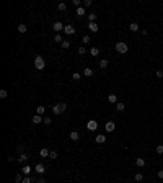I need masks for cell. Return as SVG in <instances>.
<instances>
[{"label":"cell","instance_id":"1","mask_svg":"<svg viewBox=\"0 0 163 183\" xmlns=\"http://www.w3.org/2000/svg\"><path fill=\"white\" fill-rule=\"evenodd\" d=\"M65 110H67L65 103H55V105L52 106V113H54V114H62Z\"/></svg>","mask_w":163,"mask_h":183},{"label":"cell","instance_id":"2","mask_svg":"<svg viewBox=\"0 0 163 183\" xmlns=\"http://www.w3.org/2000/svg\"><path fill=\"white\" fill-rule=\"evenodd\" d=\"M127 51H129L127 43H124V41H119V43H116V52H119V54H126Z\"/></svg>","mask_w":163,"mask_h":183},{"label":"cell","instance_id":"3","mask_svg":"<svg viewBox=\"0 0 163 183\" xmlns=\"http://www.w3.org/2000/svg\"><path fill=\"white\" fill-rule=\"evenodd\" d=\"M44 66H46L44 59L41 57V56H36V57H34V67H36L38 70H43V69H44Z\"/></svg>","mask_w":163,"mask_h":183},{"label":"cell","instance_id":"4","mask_svg":"<svg viewBox=\"0 0 163 183\" xmlns=\"http://www.w3.org/2000/svg\"><path fill=\"white\" fill-rule=\"evenodd\" d=\"M96 128H98L96 119H90L88 123H86V129H88V131H96Z\"/></svg>","mask_w":163,"mask_h":183},{"label":"cell","instance_id":"5","mask_svg":"<svg viewBox=\"0 0 163 183\" xmlns=\"http://www.w3.org/2000/svg\"><path fill=\"white\" fill-rule=\"evenodd\" d=\"M64 33H65V35H69V36L75 35V26H74V25H65V28H64Z\"/></svg>","mask_w":163,"mask_h":183},{"label":"cell","instance_id":"6","mask_svg":"<svg viewBox=\"0 0 163 183\" xmlns=\"http://www.w3.org/2000/svg\"><path fill=\"white\" fill-rule=\"evenodd\" d=\"M52 28H54V31H55V33H57V35H59V33L62 31V30H64V28H65V26H64V25L60 23V21H55V23L52 25Z\"/></svg>","mask_w":163,"mask_h":183},{"label":"cell","instance_id":"7","mask_svg":"<svg viewBox=\"0 0 163 183\" xmlns=\"http://www.w3.org/2000/svg\"><path fill=\"white\" fill-rule=\"evenodd\" d=\"M88 28H90V31H91V33H98V31H100V26H98L96 21H93V23H88Z\"/></svg>","mask_w":163,"mask_h":183},{"label":"cell","instance_id":"8","mask_svg":"<svg viewBox=\"0 0 163 183\" xmlns=\"http://www.w3.org/2000/svg\"><path fill=\"white\" fill-rule=\"evenodd\" d=\"M114 128H116L114 121H108V123H106V126H105V129L108 131V133H113V131H114Z\"/></svg>","mask_w":163,"mask_h":183},{"label":"cell","instance_id":"9","mask_svg":"<svg viewBox=\"0 0 163 183\" xmlns=\"http://www.w3.org/2000/svg\"><path fill=\"white\" fill-rule=\"evenodd\" d=\"M31 121H33V124H39V123H43V121H44V118L39 116V114H34V116L31 118Z\"/></svg>","mask_w":163,"mask_h":183},{"label":"cell","instance_id":"10","mask_svg":"<svg viewBox=\"0 0 163 183\" xmlns=\"http://www.w3.org/2000/svg\"><path fill=\"white\" fill-rule=\"evenodd\" d=\"M26 160H28V155H26V154H25V152H23V154H20V155H18V159H16V162H20V164H25Z\"/></svg>","mask_w":163,"mask_h":183},{"label":"cell","instance_id":"11","mask_svg":"<svg viewBox=\"0 0 163 183\" xmlns=\"http://www.w3.org/2000/svg\"><path fill=\"white\" fill-rule=\"evenodd\" d=\"M96 142H98V144H105V142H106V136H105V134H98V136H96Z\"/></svg>","mask_w":163,"mask_h":183},{"label":"cell","instance_id":"12","mask_svg":"<svg viewBox=\"0 0 163 183\" xmlns=\"http://www.w3.org/2000/svg\"><path fill=\"white\" fill-rule=\"evenodd\" d=\"M136 165H137V167H140V168L145 167V160L142 159V157H137V159H136Z\"/></svg>","mask_w":163,"mask_h":183},{"label":"cell","instance_id":"13","mask_svg":"<svg viewBox=\"0 0 163 183\" xmlns=\"http://www.w3.org/2000/svg\"><path fill=\"white\" fill-rule=\"evenodd\" d=\"M34 170H36V173H44V172H46V167H44L43 164H38Z\"/></svg>","mask_w":163,"mask_h":183},{"label":"cell","instance_id":"14","mask_svg":"<svg viewBox=\"0 0 163 183\" xmlns=\"http://www.w3.org/2000/svg\"><path fill=\"white\" fill-rule=\"evenodd\" d=\"M70 139H72V141H78V139H80V133H78V131H72V133H70Z\"/></svg>","mask_w":163,"mask_h":183},{"label":"cell","instance_id":"15","mask_svg":"<svg viewBox=\"0 0 163 183\" xmlns=\"http://www.w3.org/2000/svg\"><path fill=\"white\" fill-rule=\"evenodd\" d=\"M93 69H90V67H86L85 70H83V75H85V77H93Z\"/></svg>","mask_w":163,"mask_h":183},{"label":"cell","instance_id":"16","mask_svg":"<svg viewBox=\"0 0 163 183\" xmlns=\"http://www.w3.org/2000/svg\"><path fill=\"white\" fill-rule=\"evenodd\" d=\"M21 170H23V175H29V173H31V167H29V165H23V168H21Z\"/></svg>","mask_w":163,"mask_h":183},{"label":"cell","instance_id":"17","mask_svg":"<svg viewBox=\"0 0 163 183\" xmlns=\"http://www.w3.org/2000/svg\"><path fill=\"white\" fill-rule=\"evenodd\" d=\"M44 111H46V108H44L43 105H39V106H38V110H36V114H39V116H43V114H44Z\"/></svg>","mask_w":163,"mask_h":183},{"label":"cell","instance_id":"18","mask_svg":"<svg viewBox=\"0 0 163 183\" xmlns=\"http://www.w3.org/2000/svg\"><path fill=\"white\" fill-rule=\"evenodd\" d=\"M75 13H77L78 16H83V15H85L86 12H85V8H83V7H78L77 10H75Z\"/></svg>","mask_w":163,"mask_h":183},{"label":"cell","instance_id":"19","mask_svg":"<svg viewBox=\"0 0 163 183\" xmlns=\"http://www.w3.org/2000/svg\"><path fill=\"white\" fill-rule=\"evenodd\" d=\"M108 101H109V103H117V97H116L114 93H111V95L108 97Z\"/></svg>","mask_w":163,"mask_h":183},{"label":"cell","instance_id":"20","mask_svg":"<svg viewBox=\"0 0 163 183\" xmlns=\"http://www.w3.org/2000/svg\"><path fill=\"white\" fill-rule=\"evenodd\" d=\"M90 54L93 56V57H96V56L100 54V49H98V47H91V49H90Z\"/></svg>","mask_w":163,"mask_h":183},{"label":"cell","instance_id":"21","mask_svg":"<svg viewBox=\"0 0 163 183\" xmlns=\"http://www.w3.org/2000/svg\"><path fill=\"white\" fill-rule=\"evenodd\" d=\"M129 28H131V31H139V30H140V26L137 23H131V25H129Z\"/></svg>","mask_w":163,"mask_h":183},{"label":"cell","instance_id":"22","mask_svg":"<svg viewBox=\"0 0 163 183\" xmlns=\"http://www.w3.org/2000/svg\"><path fill=\"white\" fill-rule=\"evenodd\" d=\"M93 21H96V13H90L88 15V23H93Z\"/></svg>","mask_w":163,"mask_h":183},{"label":"cell","instance_id":"23","mask_svg":"<svg viewBox=\"0 0 163 183\" xmlns=\"http://www.w3.org/2000/svg\"><path fill=\"white\" fill-rule=\"evenodd\" d=\"M116 108H117V111H124L126 105H124V103H121V101H117V103H116Z\"/></svg>","mask_w":163,"mask_h":183},{"label":"cell","instance_id":"24","mask_svg":"<svg viewBox=\"0 0 163 183\" xmlns=\"http://www.w3.org/2000/svg\"><path fill=\"white\" fill-rule=\"evenodd\" d=\"M39 155L41 157H49V150H47V149H41V150H39Z\"/></svg>","mask_w":163,"mask_h":183},{"label":"cell","instance_id":"25","mask_svg":"<svg viewBox=\"0 0 163 183\" xmlns=\"http://www.w3.org/2000/svg\"><path fill=\"white\" fill-rule=\"evenodd\" d=\"M100 67H101V69H106V67H108V61H106V59H101V61H100Z\"/></svg>","mask_w":163,"mask_h":183},{"label":"cell","instance_id":"26","mask_svg":"<svg viewBox=\"0 0 163 183\" xmlns=\"http://www.w3.org/2000/svg\"><path fill=\"white\" fill-rule=\"evenodd\" d=\"M26 30H28V28H26V25H23V23H21V25H18V31H20V33H26Z\"/></svg>","mask_w":163,"mask_h":183},{"label":"cell","instance_id":"27","mask_svg":"<svg viewBox=\"0 0 163 183\" xmlns=\"http://www.w3.org/2000/svg\"><path fill=\"white\" fill-rule=\"evenodd\" d=\"M57 8H59V10H60V12H65V10H67V5L64 3V2H60V3L57 5Z\"/></svg>","mask_w":163,"mask_h":183},{"label":"cell","instance_id":"28","mask_svg":"<svg viewBox=\"0 0 163 183\" xmlns=\"http://www.w3.org/2000/svg\"><path fill=\"white\" fill-rule=\"evenodd\" d=\"M155 150H157V154H158V155H162V154H163V144H158Z\"/></svg>","mask_w":163,"mask_h":183},{"label":"cell","instance_id":"29","mask_svg":"<svg viewBox=\"0 0 163 183\" xmlns=\"http://www.w3.org/2000/svg\"><path fill=\"white\" fill-rule=\"evenodd\" d=\"M90 41H91V38H90L88 35H86V36H83V38H82V43H83V44H88Z\"/></svg>","mask_w":163,"mask_h":183},{"label":"cell","instance_id":"30","mask_svg":"<svg viewBox=\"0 0 163 183\" xmlns=\"http://www.w3.org/2000/svg\"><path fill=\"white\" fill-rule=\"evenodd\" d=\"M49 159L55 160V159H57V152H55V150H51V152H49Z\"/></svg>","mask_w":163,"mask_h":183},{"label":"cell","instance_id":"31","mask_svg":"<svg viewBox=\"0 0 163 183\" xmlns=\"http://www.w3.org/2000/svg\"><path fill=\"white\" fill-rule=\"evenodd\" d=\"M77 52H78V54H80V56H83V54H86V49H85V47H83V46H80V47H78V49H77Z\"/></svg>","mask_w":163,"mask_h":183},{"label":"cell","instance_id":"32","mask_svg":"<svg viewBox=\"0 0 163 183\" xmlns=\"http://www.w3.org/2000/svg\"><path fill=\"white\" fill-rule=\"evenodd\" d=\"M15 182H16V183H21V182H23V177H21V173H16V175H15Z\"/></svg>","mask_w":163,"mask_h":183},{"label":"cell","instance_id":"33","mask_svg":"<svg viewBox=\"0 0 163 183\" xmlns=\"http://www.w3.org/2000/svg\"><path fill=\"white\" fill-rule=\"evenodd\" d=\"M69 47H70V43L67 41V39H64L62 41V49H69Z\"/></svg>","mask_w":163,"mask_h":183},{"label":"cell","instance_id":"34","mask_svg":"<svg viewBox=\"0 0 163 183\" xmlns=\"http://www.w3.org/2000/svg\"><path fill=\"white\" fill-rule=\"evenodd\" d=\"M54 41H55V43H60V44H62L64 39H62V36H60V35H55V36H54Z\"/></svg>","mask_w":163,"mask_h":183},{"label":"cell","instance_id":"35","mask_svg":"<svg viewBox=\"0 0 163 183\" xmlns=\"http://www.w3.org/2000/svg\"><path fill=\"white\" fill-rule=\"evenodd\" d=\"M134 178H136V182H142V180H144V175H142V173H136Z\"/></svg>","mask_w":163,"mask_h":183},{"label":"cell","instance_id":"36","mask_svg":"<svg viewBox=\"0 0 163 183\" xmlns=\"http://www.w3.org/2000/svg\"><path fill=\"white\" fill-rule=\"evenodd\" d=\"M7 97H8L7 90H0V98H7Z\"/></svg>","mask_w":163,"mask_h":183},{"label":"cell","instance_id":"37","mask_svg":"<svg viewBox=\"0 0 163 183\" xmlns=\"http://www.w3.org/2000/svg\"><path fill=\"white\" fill-rule=\"evenodd\" d=\"M72 78H74L75 82H77V80H80V78H82V75H80V74H78V72H75V74H74V75H72Z\"/></svg>","mask_w":163,"mask_h":183},{"label":"cell","instance_id":"38","mask_svg":"<svg viewBox=\"0 0 163 183\" xmlns=\"http://www.w3.org/2000/svg\"><path fill=\"white\" fill-rule=\"evenodd\" d=\"M21 183H33V178H31V177H25Z\"/></svg>","mask_w":163,"mask_h":183},{"label":"cell","instance_id":"39","mask_svg":"<svg viewBox=\"0 0 163 183\" xmlns=\"http://www.w3.org/2000/svg\"><path fill=\"white\" fill-rule=\"evenodd\" d=\"M90 5H91V0H83V8L90 7Z\"/></svg>","mask_w":163,"mask_h":183},{"label":"cell","instance_id":"40","mask_svg":"<svg viewBox=\"0 0 163 183\" xmlns=\"http://www.w3.org/2000/svg\"><path fill=\"white\" fill-rule=\"evenodd\" d=\"M43 123H44L46 126H49L51 123H52V119H51V118H44V121H43Z\"/></svg>","mask_w":163,"mask_h":183},{"label":"cell","instance_id":"41","mask_svg":"<svg viewBox=\"0 0 163 183\" xmlns=\"http://www.w3.org/2000/svg\"><path fill=\"white\" fill-rule=\"evenodd\" d=\"M72 3H74V7H80V3H82V2H80V0H72Z\"/></svg>","mask_w":163,"mask_h":183},{"label":"cell","instance_id":"42","mask_svg":"<svg viewBox=\"0 0 163 183\" xmlns=\"http://www.w3.org/2000/svg\"><path fill=\"white\" fill-rule=\"evenodd\" d=\"M16 150H18L20 154H23V152H25V146H18V147H16Z\"/></svg>","mask_w":163,"mask_h":183},{"label":"cell","instance_id":"43","mask_svg":"<svg viewBox=\"0 0 163 183\" xmlns=\"http://www.w3.org/2000/svg\"><path fill=\"white\" fill-rule=\"evenodd\" d=\"M155 75H157L158 78H162V77H163V72H162V70H157V74H155Z\"/></svg>","mask_w":163,"mask_h":183},{"label":"cell","instance_id":"44","mask_svg":"<svg viewBox=\"0 0 163 183\" xmlns=\"http://www.w3.org/2000/svg\"><path fill=\"white\" fill-rule=\"evenodd\" d=\"M36 183H46V180H44V178H38V180H36Z\"/></svg>","mask_w":163,"mask_h":183},{"label":"cell","instance_id":"45","mask_svg":"<svg viewBox=\"0 0 163 183\" xmlns=\"http://www.w3.org/2000/svg\"><path fill=\"white\" fill-rule=\"evenodd\" d=\"M158 178H162V180H163V170H160V172H158Z\"/></svg>","mask_w":163,"mask_h":183}]
</instances>
